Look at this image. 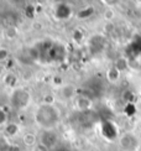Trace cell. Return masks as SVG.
Masks as SVG:
<instances>
[{
	"mask_svg": "<svg viewBox=\"0 0 141 151\" xmlns=\"http://www.w3.org/2000/svg\"><path fill=\"white\" fill-rule=\"evenodd\" d=\"M36 122L46 130H51L58 123V110L52 104H42L36 110Z\"/></svg>",
	"mask_w": 141,
	"mask_h": 151,
	"instance_id": "1",
	"label": "cell"
},
{
	"mask_svg": "<svg viewBox=\"0 0 141 151\" xmlns=\"http://www.w3.org/2000/svg\"><path fill=\"white\" fill-rule=\"evenodd\" d=\"M29 103H30V93L22 89V88H19L11 94V104L15 108L24 109L29 105Z\"/></svg>",
	"mask_w": 141,
	"mask_h": 151,
	"instance_id": "2",
	"label": "cell"
},
{
	"mask_svg": "<svg viewBox=\"0 0 141 151\" xmlns=\"http://www.w3.org/2000/svg\"><path fill=\"white\" fill-rule=\"evenodd\" d=\"M40 142L42 145L47 146L48 149L55 146L57 144V135L53 133L52 130H45L43 133L41 134V137H40Z\"/></svg>",
	"mask_w": 141,
	"mask_h": 151,
	"instance_id": "3",
	"label": "cell"
},
{
	"mask_svg": "<svg viewBox=\"0 0 141 151\" xmlns=\"http://www.w3.org/2000/svg\"><path fill=\"white\" fill-rule=\"evenodd\" d=\"M76 108L81 110V111H84L92 108V100L91 98H88L87 96H78L76 98Z\"/></svg>",
	"mask_w": 141,
	"mask_h": 151,
	"instance_id": "4",
	"label": "cell"
},
{
	"mask_svg": "<svg viewBox=\"0 0 141 151\" xmlns=\"http://www.w3.org/2000/svg\"><path fill=\"white\" fill-rule=\"evenodd\" d=\"M70 14H72V10H70V8L68 5L66 4H61L57 6L56 9V16L58 19H68L70 16Z\"/></svg>",
	"mask_w": 141,
	"mask_h": 151,
	"instance_id": "5",
	"label": "cell"
},
{
	"mask_svg": "<svg viewBox=\"0 0 141 151\" xmlns=\"http://www.w3.org/2000/svg\"><path fill=\"white\" fill-rule=\"evenodd\" d=\"M106 77H108L109 82H112V83H115V82H117V81L120 78V71L117 70V67H112L110 70L108 71Z\"/></svg>",
	"mask_w": 141,
	"mask_h": 151,
	"instance_id": "6",
	"label": "cell"
},
{
	"mask_svg": "<svg viewBox=\"0 0 141 151\" xmlns=\"http://www.w3.org/2000/svg\"><path fill=\"white\" fill-rule=\"evenodd\" d=\"M22 141H24V144L26 146H35L36 145V141H37V137L32 133H27V134L24 135Z\"/></svg>",
	"mask_w": 141,
	"mask_h": 151,
	"instance_id": "7",
	"label": "cell"
},
{
	"mask_svg": "<svg viewBox=\"0 0 141 151\" xmlns=\"http://www.w3.org/2000/svg\"><path fill=\"white\" fill-rule=\"evenodd\" d=\"M19 133V127L14 123H10V124H6L5 125V134L9 135V136H15Z\"/></svg>",
	"mask_w": 141,
	"mask_h": 151,
	"instance_id": "8",
	"label": "cell"
},
{
	"mask_svg": "<svg viewBox=\"0 0 141 151\" xmlns=\"http://www.w3.org/2000/svg\"><path fill=\"white\" fill-rule=\"evenodd\" d=\"M114 67H117V70H119L120 72L125 71L127 68V61H126V58L125 57H119L117 61H115V66Z\"/></svg>",
	"mask_w": 141,
	"mask_h": 151,
	"instance_id": "9",
	"label": "cell"
},
{
	"mask_svg": "<svg viewBox=\"0 0 141 151\" xmlns=\"http://www.w3.org/2000/svg\"><path fill=\"white\" fill-rule=\"evenodd\" d=\"M62 96L65 98H70L74 96V88L70 87V86H66L65 88L62 89Z\"/></svg>",
	"mask_w": 141,
	"mask_h": 151,
	"instance_id": "10",
	"label": "cell"
},
{
	"mask_svg": "<svg viewBox=\"0 0 141 151\" xmlns=\"http://www.w3.org/2000/svg\"><path fill=\"white\" fill-rule=\"evenodd\" d=\"M8 124V116H6V113L0 108V127Z\"/></svg>",
	"mask_w": 141,
	"mask_h": 151,
	"instance_id": "11",
	"label": "cell"
},
{
	"mask_svg": "<svg viewBox=\"0 0 141 151\" xmlns=\"http://www.w3.org/2000/svg\"><path fill=\"white\" fill-rule=\"evenodd\" d=\"M32 151H48V147L45 146V145H42L41 142H38V144H36V145L34 146Z\"/></svg>",
	"mask_w": 141,
	"mask_h": 151,
	"instance_id": "12",
	"label": "cell"
},
{
	"mask_svg": "<svg viewBox=\"0 0 141 151\" xmlns=\"http://www.w3.org/2000/svg\"><path fill=\"white\" fill-rule=\"evenodd\" d=\"M9 57V52L4 48H0V61H5Z\"/></svg>",
	"mask_w": 141,
	"mask_h": 151,
	"instance_id": "13",
	"label": "cell"
},
{
	"mask_svg": "<svg viewBox=\"0 0 141 151\" xmlns=\"http://www.w3.org/2000/svg\"><path fill=\"white\" fill-rule=\"evenodd\" d=\"M104 17L106 19V20H112V19L114 17V11L112 9H106L104 11Z\"/></svg>",
	"mask_w": 141,
	"mask_h": 151,
	"instance_id": "14",
	"label": "cell"
}]
</instances>
